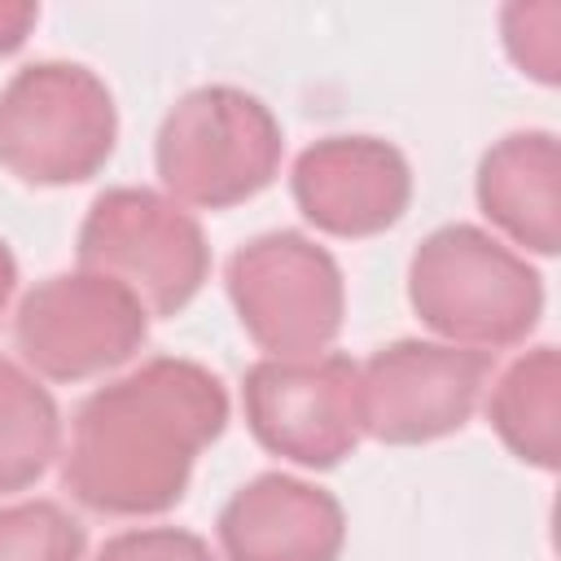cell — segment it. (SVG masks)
Here are the masks:
<instances>
[{"label": "cell", "instance_id": "obj_1", "mask_svg": "<svg viewBox=\"0 0 561 561\" xmlns=\"http://www.w3.org/2000/svg\"><path fill=\"white\" fill-rule=\"evenodd\" d=\"M224 425V381L197 359L153 355L75 408L61 482L88 513L158 517L184 500L197 456Z\"/></svg>", "mask_w": 561, "mask_h": 561}, {"label": "cell", "instance_id": "obj_2", "mask_svg": "<svg viewBox=\"0 0 561 561\" xmlns=\"http://www.w3.org/2000/svg\"><path fill=\"white\" fill-rule=\"evenodd\" d=\"M408 302L443 342L495 355L535 333L543 276L486 228L443 224L412 250Z\"/></svg>", "mask_w": 561, "mask_h": 561}, {"label": "cell", "instance_id": "obj_3", "mask_svg": "<svg viewBox=\"0 0 561 561\" xmlns=\"http://www.w3.org/2000/svg\"><path fill=\"white\" fill-rule=\"evenodd\" d=\"M276 114L245 88L206 83L184 92L158 123L153 171L180 206L228 210L259 197L280 171Z\"/></svg>", "mask_w": 561, "mask_h": 561}, {"label": "cell", "instance_id": "obj_4", "mask_svg": "<svg viewBox=\"0 0 561 561\" xmlns=\"http://www.w3.org/2000/svg\"><path fill=\"white\" fill-rule=\"evenodd\" d=\"M118 140L105 79L79 61H31L0 88V167L35 188L92 180Z\"/></svg>", "mask_w": 561, "mask_h": 561}, {"label": "cell", "instance_id": "obj_5", "mask_svg": "<svg viewBox=\"0 0 561 561\" xmlns=\"http://www.w3.org/2000/svg\"><path fill=\"white\" fill-rule=\"evenodd\" d=\"M79 267L131 289L153 316H180L210 276V245L193 210L158 188L118 184L96 193L75 241Z\"/></svg>", "mask_w": 561, "mask_h": 561}, {"label": "cell", "instance_id": "obj_6", "mask_svg": "<svg viewBox=\"0 0 561 561\" xmlns=\"http://www.w3.org/2000/svg\"><path fill=\"white\" fill-rule=\"evenodd\" d=\"M245 337L267 359L324 355L346 316V280L337 259L302 232H263L245 241L224 272Z\"/></svg>", "mask_w": 561, "mask_h": 561}, {"label": "cell", "instance_id": "obj_7", "mask_svg": "<svg viewBox=\"0 0 561 561\" xmlns=\"http://www.w3.org/2000/svg\"><path fill=\"white\" fill-rule=\"evenodd\" d=\"M149 337V311L101 272H57L31 285L13 311L18 355L35 377L88 381L123 368Z\"/></svg>", "mask_w": 561, "mask_h": 561}, {"label": "cell", "instance_id": "obj_8", "mask_svg": "<svg viewBox=\"0 0 561 561\" xmlns=\"http://www.w3.org/2000/svg\"><path fill=\"white\" fill-rule=\"evenodd\" d=\"M241 408L259 447L298 469H333L364 438L359 364L351 355L259 359L245 368Z\"/></svg>", "mask_w": 561, "mask_h": 561}, {"label": "cell", "instance_id": "obj_9", "mask_svg": "<svg viewBox=\"0 0 561 561\" xmlns=\"http://www.w3.org/2000/svg\"><path fill=\"white\" fill-rule=\"evenodd\" d=\"M491 355L451 342L399 337L359 364V421L386 447H416L469 425Z\"/></svg>", "mask_w": 561, "mask_h": 561}, {"label": "cell", "instance_id": "obj_10", "mask_svg": "<svg viewBox=\"0 0 561 561\" xmlns=\"http://www.w3.org/2000/svg\"><path fill=\"white\" fill-rule=\"evenodd\" d=\"M289 193L311 228L364 241L403 219L412 167L381 136H324L294 158Z\"/></svg>", "mask_w": 561, "mask_h": 561}, {"label": "cell", "instance_id": "obj_11", "mask_svg": "<svg viewBox=\"0 0 561 561\" xmlns=\"http://www.w3.org/2000/svg\"><path fill=\"white\" fill-rule=\"evenodd\" d=\"M224 561H337L346 543V513L333 491L259 473L228 495L215 522Z\"/></svg>", "mask_w": 561, "mask_h": 561}, {"label": "cell", "instance_id": "obj_12", "mask_svg": "<svg viewBox=\"0 0 561 561\" xmlns=\"http://www.w3.org/2000/svg\"><path fill=\"white\" fill-rule=\"evenodd\" d=\"M482 215L526 254L552 259L561 250V145L552 131L500 136L473 175Z\"/></svg>", "mask_w": 561, "mask_h": 561}, {"label": "cell", "instance_id": "obj_13", "mask_svg": "<svg viewBox=\"0 0 561 561\" xmlns=\"http://www.w3.org/2000/svg\"><path fill=\"white\" fill-rule=\"evenodd\" d=\"M486 421L500 443L543 473L561 460V355L557 346H535L517 355L486 394Z\"/></svg>", "mask_w": 561, "mask_h": 561}, {"label": "cell", "instance_id": "obj_14", "mask_svg": "<svg viewBox=\"0 0 561 561\" xmlns=\"http://www.w3.org/2000/svg\"><path fill=\"white\" fill-rule=\"evenodd\" d=\"M61 451V412L48 386L0 355V495L35 486Z\"/></svg>", "mask_w": 561, "mask_h": 561}, {"label": "cell", "instance_id": "obj_15", "mask_svg": "<svg viewBox=\"0 0 561 561\" xmlns=\"http://www.w3.org/2000/svg\"><path fill=\"white\" fill-rule=\"evenodd\" d=\"M83 526L61 504H0V561H83Z\"/></svg>", "mask_w": 561, "mask_h": 561}, {"label": "cell", "instance_id": "obj_16", "mask_svg": "<svg viewBox=\"0 0 561 561\" xmlns=\"http://www.w3.org/2000/svg\"><path fill=\"white\" fill-rule=\"evenodd\" d=\"M500 35L508 61L535 83L552 88L561 79V4L557 0H513L500 9Z\"/></svg>", "mask_w": 561, "mask_h": 561}, {"label": "cell", "instance_id": "obj_17", "mask_svg": "<svg viewBox=\"0 0 561 561\" xmlns=\"http://www.w3.org/2000/svg\"><path fill=\"white\" fill-rule=\"evenodd\" d=\"M96 561H219L210 543L180 526H136L101 543Z\"/></svg>", "mask_w": 561, "mask_h": 561}, {"label": "cell", "instance_id": "obj_18", "mask_svg": "<svg viewBox=\"0 0 561 561\" xmlns=\"http://www.w3.org/2000/svg\"><path fill=\"white\" fill-rule=\"evenodd\" d=\"M35 22H39V4H31V0H0V57L18 53Z\"/></svg>", "mask_w": 561, "mask_h": 561}, {"label": "cell", "instance_id": "obj_19", "mask_svg": "<svg viewBox=\"0 0 561 561\" xmlns=\"http://www.w3.org/2000/svg\"><path fill=\"white\" fill-rule=\"evenodd\" d=\"M13 289H18V259H13L9 241L0 237V320H4V311H9V298H13Z\"/></svg>", "mask_w": 561, "mask_h": 561}]
</instances>
